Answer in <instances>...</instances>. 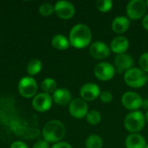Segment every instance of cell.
<instances>
[{"label": "cell", "instance_id": "6da1fadb", "mask_svg": "<svg viewBox=\"0 0 148 148\" xmlns=\"http://www.w3.org/2000/svg\"><path fill=\"white\" fill-rule=\"evenodd\" d=\"M70 46L82 49L91 44L92 32L90 28L84 23H77L70 29L69 34Z\"/></svg>", "mask_w": 148, "mask_h": 148}, {"label": "cell", "instance_id": "7a4b0ae2", "mask_svg": "<svg viewBox=\"0 0 148 148\" xmlns=\"http://www.w3.org/2000/svg\"><path fill=\"white\" fill-rule=\"evenodd\" d=\"M66 134V128L64 124L58 120H51L48 121L42 131V138L49 144H56L64 138Z\"/></svg>", "mask_w": 148, "mask_h": 148}, {"label": "cell", "instance_id": "3957f363", "mask_svg": "<svg viewBox=\"0 0 148 148\" xmlns=\"http://www.w3.org/2000/svg\"><path fill=\"white\" fill-rule=\"evenodd\" d=\"M145 124V114L140 110L128 113L124 120V127L130 134H139L144 128Z\"/></svg>", "mask_w": 148, "mask_h": 148}, {"label": "cell", "instance_id": "277c9868", "mask_svg": "<svg viewBox=\"0 0 148 148\" xmlns=\"http://www.w3.org/2000/svg\"><path fill=\"white\" fill-rule=\"evenodd\" d=\"M125 83L132 88H140L147 84V74L140 68L133 67L124 73Z\"/></svg>", "mask_w": 148, "mask_h": 148}, {"label": "cell", "instance_id": "5b68a950", "mask_svg": "<svg viewBox=\"0 0 148 148\" xmlns=\"http://www.w3.org/2000/svg\"><path fill=\"white\" fill-rule=\"evenodd\" d=\"M37 82L34 79V77L31 76H24L23 77L17 85V90L21 96L26 99L34 98L36 95L37 92Z\"/></svg>", "mask_w": 148, "mask_h": 148}, {"label": "cell", "instance_id": "8992f818", "mask_svg": "<svg viewBox=\"0 0 148 148\" xmlns=\"http://www.w3.org/2000/svg\"><path fill=\"white\" fill-rule=\"evenodd\" d=\"M147 4L144 0H131L127 3L126 12L127 17L132 20H139L143 18L147 14Z\"/></svg>", "mask_w": 148, "mask_h": 148}, {"label": "cell", "instance_id": "52a82bcc", "mask_svg": "<svg viewBox=\"0 0 148 148\" xmlns=\"http://www.w3.org/2000/svg\"><path fill=\"white\" fill-rule=\"evenodd\" d=\"M142 101L143 99L141 96L134 91L125 92L121 96V103L123 107L131 112L139 110L142 107Z\"/></svg>", "mask_w": 148, "mask_h": 148}, {"label": "cell", "instance_id": "ba28073f", "mask_svg": "<svg viewBox=\"0 0 148 148\" xmlns=\"http://www.w3.org/2000/svg\"><path fill=\"white\" fill-rule=\"evenodd\" d=\"M69 112L70 115L75 119L81 120L85 118L88 112L87 101L82 100L81 97L72 99L69 104Z\"/></svg>", "mask_w": 148, "mask_h": 148}, {"label": "cell", "instance_id": "9c48e42d", "mask_svg": "<svg viewBox=\"0 0 148 148\" xmlns=\"http://www.w3.org/2000/svg\"><path fill=\"white\" fill-rule=\"evenodd\" d=\"M115 73L116 72L114 65L107 62L98 63L94 69L95 76L101 82H108L112 80Z\"/></svg>", "mask_w": 148, "mask_h": 148}, {"label": "cell", "instance_id": "30bf717a", "mask_svg": "<svg viewBox=\"0 0 148 148\" xmlns=\"http://www.w3.org/2000/svg\"><path fill=\"white\" fill-rule=\"evenodd\" d=\"M55 14L61 19L68 20L72 18L75 14V8L74 4L66 0H61L54 5Z\"/></svg>", "mask_w": 148, "mask_h": 148}, {"label": "cell", "instance_id": "8fae6325", "mask_svg": "<svg viewBox=\"0 0 148 148\" xmlns=\"http://www.w3.org/2000/svg\"><path fill=\"white\" fill-rule=\"evenodd\" d=\"M52 105V95L45 93L36 94V95L32 99V107L36 111L39 113H45L49 111L51 108Z\"/></svg>", "mask_w": 148, "mask_h": 148}, {"label": "cell", "instance_id": "7c38bea8", "mask_svg": "<svg viewBox=\"0 0 148 148\" xmlns=\"http://www.w3.org/2000/svg\"><path fill=\"white\" fill-rule=\"evenodd\" d=\"M114 67L115 72L118 74L126 73L127 70L134 67V59L133 57L127 53L116 55L114 60Z\"/></svg>", "mask_w": 148, "mask_h": 148}, {"label": "cell", "instance_id": "4fadbf2b", "mask_svg": "<svg viewBox=\"0 0 148 148\" xmlns=\"http://www.w3.org/2000/svg\"><path fill=\"white\" fill-rule=\"evenodd\" d=\"M111 50L108 45H107L102 41H95L92 42L89 46V54L92 57L103 60L110 56Z\"/></svg>", "mask_w": 148, "mask_h": 148}, {"label": "cell", "instance_id": "5bb4252c", "mask_svg": "<svg viewBox=\"0 0 148 148\" xmlns=\"http://www.w3.org/2000/svg\"><path fill=\"white\" fill-rule=\"evenodd\" d=\"M101 92V88L97 84L88 82L82 86L80 89V97L85 101H92L99 98Z\"/></svg>", "mask_w": 148, "mask_h": 148}, {"label": "cell", "instance_id": "9a60e30c", "mask_svg": "<svg viewBox=\"0 0 148 148\" xmlns=\"http://www.w3.org/2000/svg\"><path fill=\"white\" fill-rule=\"evenodd\" d=\"M109 48L110 50L116 55L124 54L129 48V41L124 36H117L111 41Z\"/></svg>", "mask_w": 148, "mask_h": 148}, {"label": "cell", "instance_id": "2e32d148", "mask_svg": "<svg viewBox=\"0 0 148 148\" xmlns=\"http://www.w3.org/2000/svg\"><path fill=\"white\" fill-rule=\"evenodd\" d=\"M52 99L53 102L58 106H67L72 101V95L69 89L60 88L53 93Z\"/></svg>", "mask_w": 148, "mask_h": 148}, {"label": "cell", "instance_id": "e0dca14e", "mask_svg": "<svg viewBox=\"0 0 148 148\" xmlns=\"http://www.w3.org/2000/svg\"><path fill=\"white\" fill-rule=\"evenodd\" d=\"M129 27H130V19L125 16H116L115 18H114L111 23L112 30L114 33L118 34L119 36H121V34L127 32Z\"/></svg>", "mask_w": 148, "mask_h": 148}, {"label": "cell", "instance_id": "ac0fdd59", "mask_svg": "<svg viewBox=\"0 0 148 148\" xmlns=\"http://www.w3.org/2000/svg\"><path fill=\"white\" fill-rule=\"evenodd\" d=\"M147 144L145 137L140 134H130L125 140L126 148H145Z\"/></svg>", "mask_w": 148, "mask_h": 148}, {"label": "cell", "instance_id": "d6986e66", "mask_svg": "<svg viewBox=\"0 0 148 148\" xmlns=\"http://www.w3.org/2000/svg\"><path fill=\"white\" fill-rule=\"evenodd\" d=\"M51 44L57 50H66L70 46L69 38L62 34H56L52 37Z\"/></svg>", "mask_w": 148, "mask_h": 148}, {"label": "cell", "instance_id": "ffe728a7", "mask_svg": "<svg viewBox=\"0 0 148 148\" xmlns=\"http://www.w3.org/2000/svg\"><path fill=\"white\" fill-rule=\"evenodd\" d=\"M42 69V63L39 59H31L27 64V73L29 76L33 77L38 75Z\"/></svg>", "mask_w": 148, "mask_h": 148}, {"label": "cell", "instance_id": "44dd1931", "mask_svg": "<svg viewBox=\"0 0 148 148\" xmlns=\"http://www.w3.org/2000/svg\"><path fill=\"white\" fill-rule=\"evenodd\" d=\"M41 88L42 93L51 95V94L53 95V93L57 89L56 82L53 78H45L41 83Z\"/></svg>", "mask_w": 148, "mask_h": 148}, {"label": "cell", "instance_id": "7402d4cb", "mask_svg": "<svg viewBox=\"0 0 148 148\" xmlns=\"http://www.w3.org/2000/svg\"><path fill=\"white\" fill-rule=\"evenodd\" d=\"M85 147L86 148H102V138L97 134H91L87 138L85 141Z\"/></svg>", "mask_w": 148, "mask_h": 148}, {"label": "cell", "instance_id": "603a6c76", "mask_svg": "<svg viewBox=\"0 0 148 148\" xmlns=\"http://www.w3.org/2000/svg\"><path fill=\"white\" fill-rule=\"evenodd\" d=\"M86 121L87 122L91 125V126H96L98 125L101 121V114L99 111L93 109L88 112L87 115H86Z\"/></svg>", "mask_w": 148, "mask_h": 148}, {"label": "cell", "instance_id": "cb8c5ba5", "mask_svg": "<svg viewBox=\"0 0 148 148\" xmlns=\"http://www.w3.org/2000/svg\"><path fill=\"white\" fill-rule=\"evenodd\" d=\"M96 8L101 12H108L113 8V1L112 0H97L95 3Z\"/></svg>", "mask_w": 148, "mask_h": 148}, {"label": "cell", "instance_id": "d4e9b609", "mask_svg": "<svg viewBox=\"0 0 148 148\" xmlns=\"http://www.w3.org/2000/svg\"><path fill=\"white\" fill-rule=\"evenodd\" d=\"M38 11L41 16H50L55 13V9L54 6L51 3H44L39 6Z\"/></svg>", "mask_w": 148, "mask_h": 148}, {"label": "cell", "instance_id": "484cf974", "mask_svg": "<svg viewBox=\"0 0 148 148\" xmlns=\"http://www.w3.org/2000/svg\"><path fill=\"white\" fill-rule=\"evenodd\" d=\"M140 69L143 70L146 74H148V52L143 53L139 59Z\"/></svg>", "mask_w": 148, "mask_h": 148}, {"label": "cell", "instance_id": "4316f807", "mask_svg": "<svg viewBox=\"0 0 148 148\" xmlns=\"http://www.w3.org/2000/svg\"><path fill=\"white\" fill-rule=\"evenodd\" d=\"M99 98H100L101 102L108 104V103H110L113 101V95H112V93L110 91L104 90V91L101 92Z\"/></svg>", "mask_w": 148, "mask_h": 148}, {"label": "cell", "instance_id": "83f0119b", "mask_svg": "<svg viewBox=\"0 0 148 148\" xmlns=\"http://www.w3.org/2000/svg\"><path fill=\"white\" fill-rule=\"evenodd\" d=\"M32 148H49V144L44 140H40L34 144Z\"/></svg>", "mask_w": 148, "mask_h": 148}, {"label": "cell", "instance_id": "f1b7e54d", "mask_svg": "<svg viewBox=\"0 0 148 148\" xmlns=\"http://www.w3.org/2000/svg\"><path fill=\"white\" fill-rule=\"evenodd\" d=\"M50 148H73L72 147V146L69 144V143H68V142H66V141H60V142H58V143H56V144H53V146L51 147Z\"/></svg>", "mask_w": 148, "mask_h": 148}, {"label": "cell", "instance_id": "f546056e", "mask_svg": "<svg viewBox=\"0 0 148 148\" xmlns=\"http://www.w3.org/2000/svg\"><path fill=\"white\" fill-rule=\"evenodd\" d=\"M10 148H29V147L23 141H20V140H16V141H14L11 145Z\"/></svg>", "mask_w": 148, "mask_h": 148}, {"label": "cell", "instance_id": "4dcf8cb0", "mask_svg": "<svg viewBox=\"0 0 148 148\" xmlns=\"http://www.w3.org/2000/svg\"><path fill=\"white\" fill-rule=\"evenodd\" d=\"M141 24H142V27L148 31V13H147L143 16L142 21H141Z\"/></svg>", "mask_w": 148, "mask_h": 148}, {"label": "cell", "instance_id": "1f68e13d", "mask_svg": "<svg viewBox=\"0 0 148 148\" xmlns=\"http://www.w3.org/2000/svg\"><path fill=\"white\" fill-rule=\"evenodd\" d=\"M141 108H144V109H146L147 111H148V99L143 100V101H142V107Z\"/></svg>", "mask_w": 148, "mask_h": 148}, {"label": "cell", "instance_id": "d6a6232c", "mask_svg": "<svg viewBox=\"0 0 148 148\" xmlns=\"http://www.w3.org/2000/svg\"><path fill=\"white\" fill-rule=\"evenodd\" d=\"M145 118H146V121L148 122V111H147V113L145 114Z\"/></svg>", "mask_w": 148, "mask_h": 148}, {"label": "cell", "instance_id": "836d02e7", "mask_svg": "<svg viewBox=\"0 0 148 148\" xmlns=\"http://www.w3.org/2000/svg\"><path fill=\"white\" fill-rule=\"evenodd\" d=\"M146 4H147V8L148 9V0H147V1H146Z\"/></svg>", "mask_w": 148, "mask_h": 148}, {"label": "cell", "instance_id": "e575fe53", "mask_svg": "<svg viewBox=\"0 0 148 148\" xmlns=\"http://www.w3.org/2000/svg\"><path fill=\"white\" fill-rule=\"evenodd\" d=\"M147 83H148V74H147Z\"/></svg>", "mask_w": 148, "mask_h": 148}, {"label": "cell", "instance_id": "d590c367", "mask_svg": "<svg viewBox=\"0 0 148 148\" xmlns=\"http://www.w3.org/2000/svg\"><path fill=\"white\" fill-rule=\"evenodd\" d=\"M145 148H148V144H147V146H146V147Z\"/></svg>", "mask_w": 148, "mask_h": 148}]
</instances>
